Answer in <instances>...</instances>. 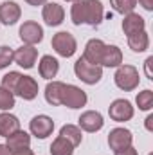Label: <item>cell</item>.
Returning <instances> with one entry per match:
<instances>
[{"instance_id": "obj_14", "label": "cell", "mask_w": 153, "mask_h": 155, "mask_svg": "<svg viewBox=\"0 0 153 155\" xmlns=\"http://www.w3.org/2000/svg\"><path fill=\"white\" fill-rule=\"evenodd\" d=\"M15 94H18V96H20L22 99H25V101H33V99L38 96V83H36V79L31 78V76H24V74H22Z\"/></svg>"}, {"instance_id": "obj_25", "label": "cell", "mask_w": 153, "mask_h": 155, "mask_svg": "<svg viewBox=\"0 0 153 155\" xmlns=\"http://www.w3.org/2000/svg\"><path fill=\"white\" fill-rule=\"evenodd\" d=\"M135 101H137L139 110H144V112L151 110V108H153V92L150 90V88H146V90L139 92V94H137V97H135Z\"/></svg>"}, {"instance_id": "obj_3", "label": "cell", "mask_w": 153, "mask_h": 155, "mask_svg": "<svg viewBox=\"0 0 153 155\" xmlns=\"http://www.w3.org/2000/svg\"><path fill=\"white\" fill-rule=\"evenodd\" d=\"M74 74H76L77 79H81L86 85H96L103 78V67L94 65V63H88L83 58H79L76 63H74Z\"/></svg>"}, {"instance_id": "obj_33", "label": "cell", "mask_w": 153, "mask_h": 155, "mask_svg": "<svg viewBox=\"0 0 153 155\" xmlns=\"http://www.w3.org/2000/svg\"><path fill=\"white\" fill-rule=\"evenodd\" d=\"M11 155H34V153H33V150H29V148H22V150L13 152Z\"/></svg>"}, {"instance_id": "obj_34", "label": "cell", "mask_w": 153, "mask_h": 155, "mask_svg": "<svg viewBox=\"0 0 153 155\" xmlns=\"http://www.w3.org/2000/svg\"><path fill=\"white\" fill-rule=\"evenodd\" d=\"M146 130H148V132H153V116L151 114L146 117Z\"/></svg>"}, {"instance_id": "obj_2", "label": "cell", "mask_w": 153, "mask_h": 155, "mask_svg": "<svg viewBox=\"0 0 153 155\" xmlns=\"http://www.w3.org/2000/svg\"><path fill=\"white\" fill-rule=\"evenodd\" d=\"M114 79H115V85H117L121 90H124V92L135 90V88L139 87V81H141L139 71H137L133 65H119L117 71H115Z\"/></svg>"}, {"instance_id": "obj_16", "label": "cell", "mask_w": 153, "mask_h": 155, "mask_svg": "<svg viewBox=\"0 0 153 155\" xmlns=\"http://www.w3.org/2000/svg\"><path fill=\"white\" fill-rule=\"evenodd\" d=\"M101 67H119L122 65V52L117 45H105L101 54Z\"/></svg>"}, {"instance_id": "obj_23", "label": "cell", "mask_w": 153, "mask_h": 155, "mask_svg": "<svg viewBox=\"0 0 153 155\" xmlns=\"http://www.w3.org/2000/svg\"><path fill=\"white\" fill-rule=\"evenodd\" d=\"M60 135H61V137H65L69 143H72V146H74V148L79 146V144H81V141H83L81 128L76 126V124H65V126H61Z\"/></svg>"}, {"instance_id": "obj_20", "label": "cell", "mask_w": 153, "mask_h": 155, "mask_svg": "<svg viewBox=\"0 0 153 155\" xmlns=\"http://www.w3.org/2000/svg\"><path fill=\"white\" fill-rule=\"evenodd\" d=\"M65 83L61 81H50L45 87V101L52 107H60L61 105V94H63Z\"/></svg>"}, {"instance_id": "obj_21", "label": "cell", "mask_w": 153, "mask_h": 155, "mask_svg": "<svg viewBox=\"0 0 153 155\" xmlns=\"http://www.w3.org/2000/svg\"><path fill=\"white\" fill-rule=\"evenodd\" d=\"M16 130H20L18 117L13 114H0V135L2 137H9Z\"/></svg>"}, {"instance_id": "obj_5", "label": "cell", "mask_w": 153, "mask_h": 155, "mask_svg": "<svg viewBox=\"0 0 153 155\" xmlns=\"http://www.w3.org/2000/svg\"><path fill=\"white\" fill-rule=\"evenodd\" d=\"M86 94L76 85H65L63 94H61V105L69 108H81L86 105Z\"/></svg>"}, {"instance_id": "obj_10", "label": "cell", "mask_w": 153, "mask_h": 155, "mask_svg": "<svg viewBox=\"0 0 153 155\" xmlns=\"http://www.w3.org/2000/svg\"><path fill=\"white\" fill-rule=\"evenodd\" d=\"M36 60H38V51L33 45H24V47L16 49L15 56H13V61L24 69H33Z\"/></svg>"}, {"instance_id": "obj_28", "label": "cell", "mask_w": 153, "mask_h": 155, "mask_svg": "<svg viewBox=\"0 0 153 155\" xmlns=\"http://www.w3.org/2000/svg\"><path fill=\"white\" fill-rule=\"evenodd\" d=\"M15 107V94L0 87V110H11Z\"/></svg>"}, {"instance_id": "obj_19", "label": "cell", "mask_w": 153, "mask_h": 155, "mask_svg": "<svg viewBox=\"0 0 153 155\" xmlns=\"http://www.w3.org/2000/svg\"><path fill=\"white\" fill-rule=\"evenodd\" d=\"M5 139H7L5 146L11 150V153L16 152V150H22V148H29V144H31V135L24 130H16L15 134H11Z\"/></svg>"}, {"instance_id": "obj_35", "label": "cell", "mask_w": 153, "mask_h": 155, "mask_svg": "<svg viewBox=\"0 0 153 155\" xmlns=\"http://www.w3.org/2000/svg\"><path fill=\"white\" fill-rule=\"evenodd\" d=\"M29 5H43V4H47V0H25Z\"/></svg>"}, {"instance_id": "obj_9", "label": "cell", "mask_w": 153, "mask_h": 155, "mask_svg": "<svg viewBox=\"0 0 153 155\" xmlns=\"http://www.w3.org/2000/svg\"><path fill=\"white\" fill-rule=\"evenodd\" d=\"M29 130L34 137L38 139H45L52 134L54 130V121L49 116H34L29 123Z\"/></svg>"}, {"instance_id": "obj_18", "label": "cell", "mask_w": 153, "mask_h": 155, "mask_svg": "<svg viewBox=\"0 0 153 155\" xmlns=\"http://www.w3.org/2000/svg\"><path fill=\"white\" fill-rule=\"evenodd\" d=\"M38 71H40V76L41 78H45V79H52V78H56L58 71H60V61H58L56 58L45 54V56H41V60H40Z\"/></svg>"}, {"instance_id": "obj_26", "label": "cell", "mask_w": 153, "mask_h": 155, "mask_svg": "<svg viewBox=\"0 0 153 155\" xmlns=\"http://www.w3.org/2000/svg\"><path fill=\"white\" fill-rule=\"evenodd\" d=\"M110 5L114 7L115 13L128 15L133 13V9L137 7V0H110Z\"/></svg>"}, {"instance_id": "obj_36", "label": "cell", "mask_w": 153, "mask_h": 155, "mask_svg": "<svg viewBox=\"0 0 153 155\" xmlns=\"http://www.w3.org/2000/svg\"><path fill=\"white\" fill-rule=\"evenodd\" d=\"M0 155H11V150L5 144H0Z\"/></svg>"}, {"instance_id": "obj_24", "label": "cell", "mask_w": 153, "mask_h": 155, "mask_svg": "<svg viewBox=\"0 0 153 155\" xmlns=\"http://www.w3.org/2000/svg\"><path fill=\"white\" fill-rule=\"evenodd\" d=\"M50 153L52 155H72L74 153V146H72V143H69L65 137L58 135V137L52 141V144H50Z\"/></svg>"}, {"instance_id": "obj_22", "label": "cell", "mask_w": 153, "mask_h": 155, "mask_svg": "<svg viewBox=\"0 0 153 155\" xmlns=\"http://www.w3.org/2000/svg\"><path fill=\"white\" fill-rule=\"evenodd\" d=\"M128 47L133 52H144L150 47V36H148V33L146 31H139L135 35H130L128 36Z\"/></svg>"}, {"instance_id": "obj_17", "label": "cell", "mask_w": 153, "mask_h": 155, "mask_svg": "<svg viewBox=\"0 0 153 155\" xmlns=\"http://www.w3.org/2000/svg\"><path fill=\"white\" fill-rule=\"evenodd\" d=\"M144 27H146V22H144V18H142L141 15H137V13H128V15H124L122 31H124L126 36L135 35V33H139V31H144Z\"/></svg>"}, {"instance_id": "obj_30", "label": "cell", "mask_w": 153, "mask_h": 155, "mask_svg": "<svg viewBox=\"0 0 153 155\" xmlns=\"http://www.w3.org/2000/svg\"><path fill=\"white\" fill-rule=\"evenodd\" d=\"M151 63H153V56H150L146 61H144V69H146V78L153 79V72H151Z\"/></svg>"}, {"instance_id": "obj_27", "label": "cell", "mask_w": 153, "mask_h": 155, "mask_svg": "<svg viewBox=\"0 0 153 155\" xmlns=\"http://www.w3.org/2000/svg\"><path fill=\"white\" fill-rule=\"evenodd\" d=\"M20 78H22L20 72H15V71H13V72H9V74H5V76L2 78V87L15 94V92H16V87H18Z\"/></svg>"}, {"instance_id": "obj_32", "label": "cell", "mask_w": 153, "mask_h": 155, "mask_svg": "<svg viewBox=\"0 0 153 155\" xmlns=\"http://www.w3.org/2000/svg\"><path fill=\"white\" fill-rule=\"evenodd\" d=\"M115 155H139V153H137V150H135L133 146H130V148H126V150H122V152H117Z\"/></svg>"}, {"instance_id": "obj_38", "label": "cell", "mask_w": 153, "mask_h": 155, "mask_svg": "<svg viewBox=\"0 0 153 155\" xmlns=\"http://www.w3.org/2000/svg\"><path fill=\"white\" fill-rule=\"evenodd\" d=\"M150 155H151V153H150Z\"/></svg>"}, {"instance_id": "obj_13", "label": "cell", "mask_w": 153, "mask_h": 155, "mask_svg": "<svg viewBox=\"0 0 153 155\" xmlns=\"http://www.w3.org/2000/svg\"><path fill=\"white\" fill-rule=\"evenodd\" d=\"M105 41H101V40L97 38H92L86 41V45H85V51H83V60L85 61H88V63H94V65H99V61H101V54H103V49H105ZM101 67V65H99Z\"/></svg>"}, {"instance_id": "obj_12", "label": "cell", "mask_w": 153, "mask_h": 155, "mask_svg": "<svg viewBox=\"0 0 153 155\" xmlns=\"http://www.w3.org/2000/svg\"><path fill=\"white\" fill-rule=\"evenodd\" d=\"M41 16H43V20H45V24H47V25L56 27V25L63 24L65 9H63L60 4H56V2H49V4H45V5H43Z\"/></svg>"}, {"instance_id": "obj_11", "label": "cell", "mask_w": 153, "mask_h": 155, "mask_svg": "<svg viewBox=\"0 0 153 155\" xmlns=\"http://www.w3.org/2000/svg\"><path fill=\"white\" fill-rule=\"evenodd\" d=\"M77 123H79V128H81V130L90 132V134L99 132V130L103 128V124H105L103 116H101L99 112H96V110H86V112H83V114L79 116V119H77Z\"/></svg>"}, {"instance_id": "obj_29", "label": "cell", "mask_w": 153, "mask_h": 155, "mask_svg": "<svg viewBox=\"0 0 153 155\" xmlns=\"http://www.w3.org/2000/svg\"><path fill=\"white\" fill-rule=\"evenodd\" d=\"M13 56H15V51L7 45H0V71L9 67L13 63Z\"/></svg>"}, {"instance_id": "obj_7", "label": "cell", "mask_w": 153, "mask_h": 155, "mask_svg": "<svg viewBox=\"0 0 153 155\" xmlns=\"http://www.w3.org/2000/svg\"><path fill=\"white\" fill-rule=\"evenodd\" d=\"M20 38L25 45H36L43 40V27L40 25L38 22H33V20H27L20 25V31H18Z\"/></svg>"}, {"instance_id": "obj_4", "label": "cell", "mask_w": 153, "mask_h": 155, "mask_svg": "<svg viewBox=\"0 0 153 155\" xmlns=\"http://www.w3.org/2000/svg\"><path fill=\"white\" fill-rule=\"evenodd\" d=\"M52 49L60 56L70 58V56H74V52L77 51V41L69 31H61V33L52 36Z\"/></svg>"}, {"instance_id": "obj_8", "label": "cell", "mask_w": 153, "mask_h": 155, "mask_svg": "<svg viewBox=\"0 0 153 155\" xmlns=\"http://www.w3.org/2000/svg\"><path fill=\"white\" fill-rule=\"evenodd\" d=\"M135 114L132 103L128 99H115L114 103L108 107V116L110 119H114L117 123H124V121H130Z\"/></svg>"}, {"instance_id": "obj_15", "label": "cell", "mask_w": 153, "mask_h": 155, "mask_svg": "<svg viewBox=\"0 0 153 155\" xmlns=\"http://www.w3.org/2000/svg\"><path fill=\"white\" fill-rule=\"evenodd\" d=\"M20 16H22V9H20V5L16 2H9L7 0V2H4L0 5V22L4 25L16 24L20 20Z\"/></svg>"}, {"instance_id": "obj_6", "label": "cell", "mask_w": 153, "mask_h": 155, "mask_svg": "<svg viewBox=\"0 0 153 155\" xmlns=\"http://www.w3.org/2000/svg\"><path fill=\"white\" fill-rule=\"evenodd\" d=\"M132 143H133V135L126 128H114L108 134V146H110V150H114L115 153L130 148Z\"/></svg>"}, {"instance_id": "obj_31", "label": "cell", "mask_w": 153, "mask_h": 155, "mask_svg": "<svg viewBox=\"0 0 153 155\" xmlns=\"http://www.w3.org/2000/svg\"><path fill=\"white\" fill-rule=\"evenodd\" d=\"M146 11H153V0H137Z\"/></svg>"}, {"instance_id": "obj_37", "label": "cell", "mask_w": 153, "mask_h": 155, "mask_svg": "<svg viewBox=\"0 0 153 155\" xmlns=\"http://www.w3.org/2000/svg\"><path fill=\"white\" fill-rule=\"evenodd\" d=\"M67 2H77V0H67Z\"/></svg>"}, {"instance_id": "obj_1", "label": "cell", "mask_w": 153, "mask_h": 155, "mask_svg": "<svg viewBox=\"0 0 153 155\" xmlns=\"http://www.w3.org/2000/svg\"><path fill=\"white\" fill-rule=\"evenodd\" d=\"M105 9L99 0H77L70 7V18L74 25H99L103 22Z\"/></svg>"}]
</instances>
